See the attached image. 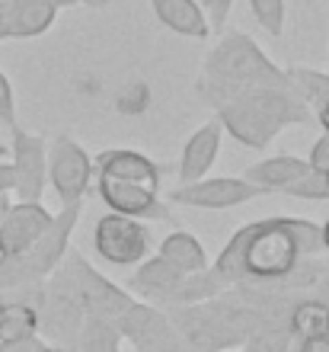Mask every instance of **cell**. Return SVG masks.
Listing matches in <instances>:
<instances>
[{
  "mask_svg": "<svg viewBox=\"0 0 329 352\" xmlns=\"http://www.w3.org/2000/svg\"><path fill=\"white\" fill-rule=\"evenodd\" d=\"M58 272L65 276L71 295L77 298V305L83 307L87 317H109V320H119V317L135 305V298H131L125 288L112 285L109 278L102 276V272H96L80 253L67 250Z\"/></svg>",
  "mask_w": 329,
  "mask_h": 352,
  "instance_id": "cell-4",
  "label": "cell"
},
{
  "mask_svg": "<svg viewBox=\"0 0 329 352\" xmlns=\"http://www.w3.org/2000/svg\"><path fill=\"white\" fill-rule=\"evenodd\" d=\"M201 7H205V16H208L211 32H214V29L220 32V26H224V23H227V16H230L234 0H201Z\"/></svg>",
  "mask_w": 329,
  "mask_h": 352,
  "instance_id": "cell-25",
  "label": "cell"
},
{
  "mask_svg": "<svg viewBox=\"0 0 329 352\" xmlns=\"http://www.w3.org/2000/svg\"><path fill=\"white\" fill-rule=\"evenodd\" d=\"M58 7L48 0H0V42L32 38L52 29Z\"/></svg>",
  "mask_w": 329,
  "mask_h": 352,
  "instance_id": "cell-11",
  "label": "cell"
},
{
  "mask_svg": "<svg viewBox=\"0 0 329 352\" xmlns=\"http://www.w3.org/2000/svg\"><path fill=\"white\" fill-rule=\"evenodd\" d=\"M288 330L297 343L329 336V305L326 301H301L288 317Z\"/></svg>",
  "mask_w": 329,
  "mask_h": 352,
  "instance_id": "cell-17",
  "label": "cell"
},
{
  "mask_svg": "<svg viewBox=\"0 0 329 352\" xmlns=\"http://www.w3.org/2000/svg\"><path fill=\"white\" fill-rule=\"evenodd\" d=\"M301 247L291 234V218H265L253 221L247 250H243V272L259 282H278L301 263Z\"/></svg>",
  "mask_w": 329,
  "mask_h": 352,
  "instance_id": "cell-3",
  "label": "cell"
},
{
  "mask_svg": "<svg viewBox=\"0 0 329 352\" xmlns=\"http://www.w3.org/2000/svg\"><path fill=\"white\" fill-rule=\"evenodd\" d=\"M150 7H154L157 19L166 29H173L176 36L198 38V42L211 36L208 16H205V7L198 0H150Z\"/></svg>",
  "mask_w": 329,
  "mask_h": 352,
  "instance_id": "cell-13",
  "label": "cell"
},
{
  "mask_svg": "<svg viewBox=\"0 0 329 352\" xmlns=\"http://www.w3.org/2000/svg\"><path fill=\"white\" fill-rule=\"evenodd\" d=\"M320 173H323V183H326V186H329V164H326V167H323V170H320Z\"/></svg>",
  "mask_w": 329,
  "mask_h": 352,
  "instance_id": "cell-34",
  "label": "cell"
},
{
  "mask_svg": "<svg viewBox=\"0 0 329 352\" xmlns=\"http://www.w3.org/2000/svg\"><path fill=\"white\" fill-rule=\"evenodd\" d=\"M157 256H160V260H166L173 269H179L183 276L208 269V253H205V247L195 241L192 234H185V231L166 234L163 243H160V253H157Z\"/></svg>",
  "mask_w": 329,
  "mask_h": 352,
  "instance_id": "cell-16",
  "label": "cell"
},
{
  "mask_svg": "<svg viewBox=\"0 0 329 352\" xmlns=\"http://www.w3.org/2000/svg\"><path fill=\"white\" fill-rule=\"evenodd\" d=\"M10 212V195H0V228H3V218Z\"/></svg>",
  "mask_w": 329,
  "mask_h": 352,
  "instance_id": "cell-31",
  "label": "cell"
},
{
  "mask_svg": "<svg viewBox=\"0 0 329 352\" xmlns=\"http://www.w3.org/2000/svg\"><path fill=\"white\" fill-rule=\"evenodd\" d=\"M10 167H13V192L16 202H42L48 183V144L38 135H29L23 125L10 129Z\"/></svg>",
  "mask_w": 329,
  "mask_h": 352,
  "instance_id": "cell-7",
  "label": "cell"
},
{
  "mask_svg": "<svg viewBox=\"0 0 329 352\" xmlns=\"http://www.w3.org/2000/svg\"><path fill=\"white\" fill-rule=\"evenodd\" d=\"M259 195H265V189L247 183L243 176H214V179H195V183L176 186L170 192V202L218 212V208H237L243 202H253Z\"/></svg>",
  "mask_w": 329,
  "mask_h": 352,
  "instance_id": "cell-9",
  "label": "cell"
},
{
  "mask_svg": "<svg viewBox=\"0 0 329 352\" xmlns=\"http://www.w3.org/2000/svg\"><path fill=\"white\" fill-rule=\"evenodd\" d=\"M3 307H7V301H3V298H0V317H3Z\"/></svg>",
  "mask_w": 329,
  "mask_h": 352,
  "instance_id": "cell-36",
  "label": "cell"
},
{
  "mask_svg": "<svg viewBox=\"0 0 329 352\" xmlns=\"http://www.w3.org/2000/svg\"><path fill=\"white\" fill-rule=\"evenodd\" d=\"M307 173H310V164H307V160L278 154V157H265V160H259V164H253V167L243 173V179L259 186V189H265V195H269V192L288 189V186L297 183V179Z\"/></svg>",
  "mask_w": 329,
  "mask_h": 352,
  "instance_id": "cell-14",
  "label": "cell"
},
{
  "mask_svg": "<svg viewBox=\"0 0 329 352\" xmlns=\"http://www.w3.org/2000/svg\"><path fill=\"white\" fill-rule=\"evenodd\" d=\"M179 282H183V272L173 269L166 260H160V256L144 260V266L131 276V288L147 298V305H166L179 288Z\"/></svg>",
  "mask_w": 329,
  "mask_h": 352,
  "instance_id": "cell-15",
  "label": "cell"
},
{
  "mask_svg": "<svg viewBox=\"0 0 329 352\" xmlns=\"http://www.w3.org/2000/svg\"><path fill=\"white\" fill-rule=\"evenodd\" d=\"M38 336V307L29 301H7L0 317V343Z\"/></svg>",
  "mask_w": 329,
  "mask_h": 352,
  "instance_id": "cell-20",
  "label": "cell"
},
{
  "mask_svg": "<svg viewBox=\"0 0 329 352\" xmlns=\"http://www.w3.org/2000/svg\"><path fill=\"white\" fill-rule=\"evenodd\" d=\"M320 234H323V250L329 253V218H326V224H320Z\"/></svg>",
  "mask_w": 329,
  "mask_h": 352,
  "instance_id": "cell-32",
  "label": "cell"
},
{
  "mask_svg": "<svg viewBox=\"0 0 329 352\" xmlns=\"http://www.w3.org/2000/svg\"><path fill=\"white\" fill-rule=\"evenodd\" d=\"M119 346H122L119 320L83 317V327L77 333V352H119Z\"/></svg>",
  "mask_w": 329,
  "mask_h": 352,
  "instance_id": "cell-18",
  "label": "cell"
},
{
  "mask_svg": "<svg viewBox=\"0 0 329 352\" xmlns=\"http://www.w3.org/2000/svg\"><path fill=\"white\" fill-rule=\"evenodd\" d=\"M13 192V167L7 160H0V195H10Z\"/></svg>",
  "mask_w": 329,
  "mask_h": 352,
  "instance_id": "cell-28",
  "label": "cell"
},
{
  "mask_svg": "<svg viewBox=\"0 0 329 352\" xmlns=\"http://www.w3.org/2000/svg\"><path fill=\"white\" fill-rule=\"evenodd\" d=\"M80 212H83V202L61 205V212L52 218V228L29 250L13 253V256H0V292H16V288H26V285H38L42 278L52 276L61 266V260H65L67 241H71L73 228H77Z\"/></svg>",
  "mask_w": 329,
  "mask_h": 352,
  "instance_id": "cell-2",
  "label": "cell"
},
{
  "mask_svg": "<svg viewBox=\"0 0 329 352\" xmlns=\"http://www.w3.org/2000/svg\"><path fill=\"white\" fill-rule=\"evenodd\" d=\"M307 164H310L313 170H323L329 164V135H323L320 141H313L310 148V157H307Z\"/></svg>",
  "mask_w": 329,
  "mask_h": 352,
  "instance_id": "cell-26",
  "label": "cell"
},
{
  "mask_svg": "<svg viewBox=\"0 0 329 352\" xmlns=\"http://www.w3.org/2000/svg\"><path fill=\"white\" fill-rule=\"evenodd\" d=\"M52 218L55 214L42 202H10V212L3 218V228H0V256L29 250L52 228Z\"/></svg>",
  "mask_w": 329,
  "mask_h": 352,
  "instance_id": "cell-10",
  "label": "cell"
},
{
  "mask_svg": "<svg viewBox=\"0 0 329 352\" xmlns=\"http://www.w3.org/2000/svg\"><path fill=\"white\" fill-rule=\"evenodd\" d=\"M3 154H10V148L3 144V141H0V157H3Z\"/></svg>",
  "mask_w": 329,
  "mask_h": 352,
  "instance_id": "cell-35",
  "label": "cell"
},
{
  "mask_svg": "<svg viewBox=\"0 0 329 352\" xmlns=\"http://www.w3.org/2000/svg\"><path fill=\"white\" fill-rule=\"evenodd\" d=\"M297 352H329V336H320V340H301V343H297Z\"/></svg>",
  "mask_w": 329,
  "mask_h": 352,
  "instance_id": "cell-29",
  "label": "cell"
},
{
  "mask_svg": "<svg viewBox=\"0 0 329 352\" xmlns=\"http://www.w3.org/2000/svg\"><path fill=\"white\" fill-rule=\"evenodd\" d=\"M42 340L38 336H26V340H13V343H0V352H42Z\"/></svg>",
  "mask_w": 329,
  "mask_h": 352,
  "instance_id": "cell-27",
  "label": "cell"
},
{
  "mask_svg": "<svg viewBox=\"0 0 329 352\" xmlns=\"http://www.w3.org/2000/svg\"><path fill=\"white\" fill-rule=\"evenodd\" d=\"M224 288H227V282H224L214 269L189 272V276H183L179 288L173 292V298H170L166 305H201V301H208V298L220 295Z\"/></svg>",
  "mask_w": 329,
  "mask_h": 352,
  "instance_id": "cell-19",
  "label": "cell"
},
{
  "mask_svg": "<svg viewBox=\"0 0 329 352\" xmlns=\"http://www.w3.org/2000/svg\"><path fill=\"white\" fill-rule=\"evenodd\" d=\"M284 195H294V199H313V202H329V186L323 183V173L313 170L307 176H301L297 183H291L288 189H282Z\"/></svg>",
  "mask_w": 329,
  "mask_h": 352,
  "instance_id": "cell-23",
  "label": "cell"
},
{
  "mask_svg": "<svg viewBox=\"0 0 329 352\" xmlns=\"http://www.w3.org/2000/svg\"><path fill=\"white\" fill-rule=\"evenodd\" d=\"M93 250L112 266H135L150 253V228L128 214H102L93 228Z\"/></svg>",
  "mask_w": 329,
  "mask_h": 352,
  "instance_id": "cell-5",
  "label": "cell"
},
{
  "mask_svg": "<svg viewBox=\"0 0 329 352\" xmlns=\"http://www.w3.org/2000/svg\"><path fill=\"white\" fill-rule=\"evenodd\" d=\"M288 352H297V340H294V343H291V349H288Z\"/></svg>",
  "mask_w": 329,
  "mask_h": 352,
  "instance_id": "cell-37",
  "label": "cell"
},
{
  "mask_svg": "<svg viewBox=\"0 0 329 352\" xmlns=\"http://www.w3.org/2000/svg\"><path fill=\"white\" fill-rule=\"evenodd\" d=\"M96 167V192L106 208L115 214H128L137 221H173L170 205L160 195V167L141 151H102L93 160Z\"/></svg>",
  "mask_w": 329,
  "mask_h": 352,
  "instance_id": "cell-1",
  "label": "cell"
},
{
  "mask_svg": "<svg viewBox=\"0 0 329 352\" xmlns=\"http://www.w3.org/2000/svg\"><path fill=\"white\" fill-rule=\"evenodd\" d=\"M0 122L7 129H16V96H13V87H10L7 74L0 71Z\"/></svg>",
  "mask_w": 329,
  "mask_h": 352,
  "instance_id": "cell-24",
  "label": "cell"
},
{
  "mask_svg": "<svg viewBox=\"0 0 329 352\" xmlns=\"http://www.w3.org/2000/svg\"><path fill=\"white\" fill-rule=\"evenodd\" d=\"M317 122L323 125V135H329V100H323L317 106Z\"/></svg>",
  "mask_w": 329,
  "mask_h": 352,
  "instance_id": "cell-30",
  "label": "cell"
},
{
  "mask_svg": "<svg viewBox=\"0 0 329 352\" xmlns=\"http://www.w3.org/2000/svg\"><path fill=\"white\" fill-rule=\"evenodd\" d=\"M249 10L269 36L278 38L284 32V0H249Z\"/></svg>",
  "mask_w": 329,
  "mask_h": 352,
  "instance_id": "cell-22",
  "label": "cell"
},
{
  "mask_svg": "<svg viewBox=\"0 0 329 352\" xmlns=\"http://www.w3.org/2000/svg\"><path fill=\"white\" fill-rule=\"evenodd\" d=\"M119 333L135 343L137 352H198L185 343V336L179 333L170 320L154 305H131L125 314L119 317Z\"/></svg>",
  "mask_w": 329,
  "mask_h": 352,
  "instance_id": "cell-6",
  "label": "cell"
},
{
  "mask_svg": "<svg viewBox=\"0 0 329 352\" xmlns=\"http://www.w3.org/2000/svg\"><path fill=\"white\" fill-rule=\"evenodd\" d=\"M291 343H294V336L288 327L259 324L256 330L243 340V352H288Z\"/></svg>",
  "mask_w": 329,
  "mask_h": 352,
  "instance_id": "cell-21",
  "label": "cell"
},
{
  "mask_svg": "<svg viewBox=\"0 0 329 352\" xmlns=\"http://www.w3.org/2000/svg\"><path fill=\"white\" fill-rule=\"evenodd\" d=\"M220 135H224L220 122H208V125H201L192 138L185 141L183 160H179V186L208 176V170L214 167V160H218Z\"/></svg>",
  "mask_w": 329,
  "mask_h": 352,
  "instance_id": "cell-12",
  "label": "cell"
},
{
  "mask_svg": "<svg viewBox=\"0 0 329 352\" xmlns=\"http://www.w3.org/2000/svg\"><path fill=\"white\" fill-rule=\"evenodd\" d=\"M48 183L55 186L61 205L83 202V195L93 183L90 154L71 138H58L48 148Z\"/></svg>",
  "mask_w": 329,
  "mask_h": 352,
  "instance_id": "cell-8",
  "label": "cell"
},
{
  "mask_svg": "<svg viewBox=\"0 0 329 352\" xmlns=\"http://www.w3.org/2000/svg\"><path fill=\"white\" fill-rule=\"evenodd\" d=\"M42 352H77V349H67V346H42Z\"/></svg>",
  "mask_w": 329,
  "mask_h": 352,
  "instance_id": "cell-33",
  "label": "cell"
}]
</instances>
